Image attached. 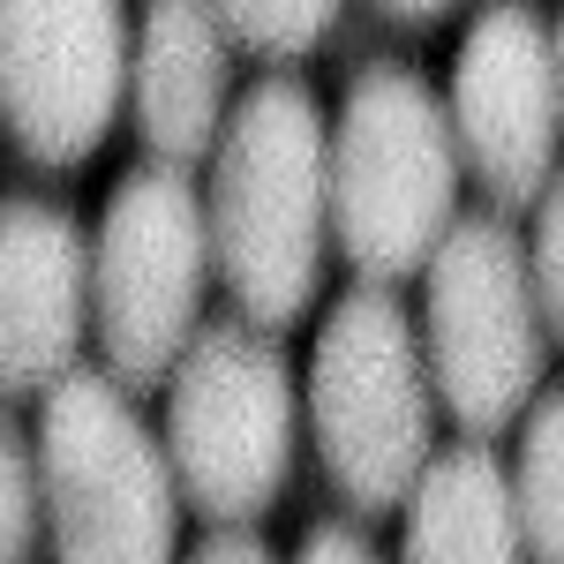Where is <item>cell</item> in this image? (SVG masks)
Returning a JSON list of instances; mask_svg holds the SVG:
<instances>
[{
	"label": "cell",
	"mask_w": 564,
	"mask_h": 564,
	"mask_svg": "<svg viewBox=\"0 0 564 564\" xmlns=\"http://www.w3.org/2000/svg\"><path fill=\"white\" fill-rule=\"evenodd\" d=\"M181 564H279V557H271V542L249 534V527H212Z\"/></svg>",
	"instance_id": "18"
},
{
	"label": "cell",
	"mask_w": 564,
	"mask_h": 564,
	"mask_svg": "<svg viewBox=\"0 0 564 564\" xmlns=\"http://www.w3.org/2000/svg\"><path fill=\"white\" fill-rule=\"evenodd\" d=\"M294 564H384V550L361 534V527L347 520H324L302 534V550H294Z\"/></svg>",
	"instance_id": "17"
},
{
	"label": "cell",
	"mask_w": 564,
	"mask_h": 564,
	"mask_svg": "<svg viewBox=\"0 0 564 564\" xmlns=\"http://www.w3.org/2000/svg\"><path fill=\"white\" fill-rule=\"evenodd\" d=\"M39 542H45L39 430H23L15 406H0V564H39Z\"/></svg>",
	"instance_id": "14"
},
{
	"label": "cell",
	"mask_w": 564,
	"mask_h": 564,
	"mask_svg": "<svg viewBox=\"0 0 564 564\" xmlns=\"http://www.w3.org/2000/svg\"><path fill=\"white\" fill-rule=\"evenodd\" d=\"M527 263H534V294H542V324H550V347H564V166H557V181H550V196L534 204Z\"/></svg>",
	"instance_id": "16"
},
{
	"label": "cell",
	"mask_w": 564,
	"mask_h": 564,
	"mask_svg": "<svg viewBox=\"0 0 564 564\" xmlns=\"http://www.w3.org/2000/svg\"><path fill=\"white\" fill-rule=\"evenodd\" d=\"M90 234L53 196H0V399H53L84 369Z\"/></svg>",
	"instance_id": "10"
},
{
	"label": "cell",
	"mask_w": 564,
	"mask_h": 564,
	"mask_svg": "<svg viewBox=\"0 0 564 564\" xmlns=\"http://www.w3.org/2000/svg\"><path fill=\"white\" fill-rule=\"evenodd\" d=\"M129 15L113 0H8L0 8V129L8 143L68 174L113 135L129 106Z\"/></svg>",
	"instance_id": "8"
},
{
	"label": "cell",
	"mask_w": 564,
	"mask_h": 564,
	"mask_svg": "<svg viewBox=\"0 0 564 564\" xmlns=\"http://www.w3.org/2000/svg\"><path fill=\"white\" fill-rule=\"evenodd\" d=\"M204 212L234 316L257 332L302 324L332 257V121L302 76H263L234 98Z\"/></svg>",
	"instance_id": "1"
},
{
	"label": "cell",
	"mask_w": 564,
	"mask_h": 564,
	"mask_svg": "<svg viewBox=\"0 0 564 564\" xmlns=\"http://www.w3.org/2000/svg\"><path fill=\"white\" fill-rule=\"evenodd\" d=\"M377 15H384L391 31H436V23H444L452 8H377Z\"/></svg>",
	"instance_id": "19"
},
{
	"label": "cell",
	"mask_w": 564,
	"mask_h": 564,
	"mask_svg": "<svg viewBox=\"0 0 564 564\" xmlns=\"http://www.w3.org/2000/svg\"><path fill=\"white\" fill-rule=\"evenodd\" d=\"M129 121L151 151V166H212L218 135L234 121V39L218 8L159 0L135 23L129 61Z\"/></svg>",
	"instance_id": "11"
},
{
	"label": "cell",
	"mask_w": 564,
	"mask_h": 564,
	"mask_svg": "<svg viewBox=\"0 0 564 564\" xmlns=\"http://www.w3.org/2000/svg\"><path fill=\"white\" fill-rule=\"evenodd\" d=\"M512 512L527 534V564H564V384L542 391L520 422Z\"/></svg>",
	"instance_id": "13"
},
{
	"label": "cell",
	"mask_w": 564,
	"mask_h": 564,
	"mask_svg": "<svg viewBox=\"0 0 564 564\" xmlns=\"http://www.w3.org/2000/svg\"><path fill=\"white\" fill-rule=\"evenodd\" d=\"M459 143L422 68L361 61L332 113V249L361 286L422 279L459 218Z\"/></svg>",
	"instance_id": "2"
},
{
	"label": "cell",
	"mask_w": 564,
	"mask_h": 564,
	"mask_svg": "<svg viewBox=\"0 0 564 564\" xmlns=\"http://www.w3.org/2000/svg\"><path fill=\"white\" fill-rule=\"evenodd\" d=\"M452 143L475 174L489 212H527L557 181V135H564V90L550 53L542 8H481L452 53Z\"/></svg>",
	"instance_id": "9"
},
{
	"label": "cell",
	"mask_w": 564,
	"mask_h": 564,
	"mask_svg": "<svg viewBox=\"0 0 564 564\" xmlns=\"http://www.w3.org/2000/svg\"><path fill=\"white\" fill-rule=\"evenodd\" d=\"M550 53H557V90H564V15L550 23Z\"/></svg>",
	"instance_id": "20"
},
{
	"label": "cell",
	"mask_w": 564,
	"mask_h": 564,
	"mask_svg": "<svg viewBox=\"0 0 564 564\" xmlns=\"http://www.w3.org/2000/svg\"><path fill=\"white\" fill-rule=\"evenodd\" d=\"M218 279L204 188L174 166H129L90 234V339L121 391L174 384Z\"/></svg>",
	"instance_id": "6"
},
{
	"label": "cell",
	"mask_w": 564,
	"mask_h": 564,
	"mask_svg": "<svg viewBox=\"0 0 564 564\" xmlns=\"http://www.w3.org/2000/svg\"><path fill=\"white\" fill-rule=\"evenodd\" d=\"M422 279H430L422 354H430L436 406L467 430V444H489L512 422H527L550 369V324L534 294L527 234L489 204L459 212Z\"/></svg>",
	"instance_id": "4"
},
{
	"label": "cell",
	"mask_w": 564,
	"mask_h": 564,
	"mask_svg": "<svg viewBox=\"0 0 564 564\" xmlns=\"http://www.w3.org/2000/svg\"><path fill=\"white\" fill-rule=\"evenodd\" d=\"M218 23H226L234 53L302 61V53H316V45L332 39L339 8H332V0H234V8H218Z\"/></svg>",
	"instance_id": "15"
},
{
	"label": "cell",
	"mask_w": 564,
	"mask_h": 564,
	"mask_svg": "<svg viewBox=\"0 0 564 564\" xmlns=\"http://www.w3.org/2000/svg\"><path fill=\"white\" fill-rule=\"evenodd\" d=\"M53 564H181V481L135 391L76 369L39 406Z\"/></svg>",
	"instance_id": "5"
},
{
	"label": "cell",
	"mask_w": 564,
	"mask_h": 564,
	"mask_svg": "<svg viewBox=\"0 0 564 564\" xmlns=\"http://www.w3.org/2000/svg\"><path fill=\"white\" fill-rule=\"evenodd\" d=\"M294 436H302V391L279 332L212 316L166 384V459L181 505L212 527L263 520L286 497Z\"/></svg>",
	"instance_id": "7"
},
{
	"label": "cell",
	"mask_w": 564,
	"mask_h": 564,
	"mask_svg": "<svg viewBox=\"0 0 564 564\" xmlns=\"http://www.w3.org/2000/svg\"><path fill=\"white\" fill-rule=\"evenodd\" d=\"M308 430L354 512H406L436 467V384L422 324L391 286H347L308 354Z\"/></svg>",
	"instance_id": "3"
},
{
	"label": "cell",
	"mask_w": 564,
	"mask_h": 564,
	"mask_svg": "<svg viewBox=\"0 0 564 564\" xmlns=\"http://www.w3.org/2000/svg\"><path fill=\"white\" fill-rule=\"evenodd\" d=\"M399 564H527L512 467L489 444H444L399 534Z\"/></svg>",
	"instance_id": "12"
}]
</instances>
